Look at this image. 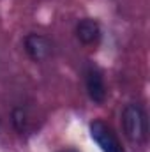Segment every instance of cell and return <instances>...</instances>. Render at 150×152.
I'll list each match as a JSON object with an SVG mask.
<instances>
[{"instance_id": "cell-6", "label": "cell", "mask_w": 150, "mask_h": 152, "mask_svg": "<svg viewBox=\"0 0 150 152\" xmlns=\"http://www.w3.org/2000/svg\"><path fill=\"white\" fill-rule=\"evenodd\" d=\"M60 152H78L76 149H64V151H60Z\"/></svg>"}, {"instance_id": "cell-4", "label": "cell", "mask_w": 150, "mask_h": 152, "mask_svg": "<svg viewBox=\"0 0 150 152\" xmlns=\"http://www.w3.org/2000/svg\"><path fill=\"white\" fill-rule=\"evenodd\" d=\"M25 50L32 60L41 62L51 55V42L41 34H30L25 37Z\"/></svg>"}, {"instance_id": "cell-3", "label": "cell", "mask_w": 150, "mask_h": 152, "mask_svg": "<svg viewBox=\"0 0 150 152\" xmlns=\"http://www.w3.org/2000/svg\"><path fill=\"white\" fill-rule=\"evenodd\" d=\"M87 92L90 96V99L94 103H104L106 99V85H104V78H103V73L95 67V66H88L87 69Z\"/></svg>"}, {"instance_id": "cell-1", "label": "cell", "mask_w": 150, "mask_h": 152, "mask_svg": "<svg viewBox=\"0 0 150 152\" xmlns=\"http://www.w3.org/2000/svg\"><path fill=\"white\" fill-rule=\"evenodd\" d=\"M122 126L125 136L134 143L147 142L149 134V122L147 113L140 104H127L122 112Z\"/></svg>"}, {"instance_id": "cell-5", "label": "cell", "mask_w": 150, "mask_h": 152, "mask_svg": "<svg viewBox=\"0 0 150 152\" xmlns=\"http://www.w3.org/2000/svg\"><path fill=\"white\" fill-rule=\"evenodd\" d=\"M76 36L83 44H95L101 39V27L95 20L85 18L76 27Z\"/></svg>"}, {"instance_id": "cell-2", "label": "cell", "mask_w": 150, "mask_h": 152, "mask_svg": "<svg viewBox=\"0 0 150 152\" xmlns=\"http://www.w3.org/2000/svg\"><path fill=\"white\" fill-rule=\"evenodd\" d=\"M90 136L101 147L103 152H125L122 143L111 131V127L106 126L103 120H94L90 124Z\"/></svg>"}]
</instances>
